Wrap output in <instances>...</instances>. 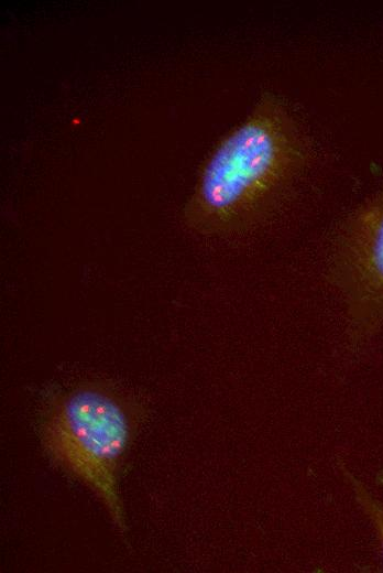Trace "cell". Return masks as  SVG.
I'll return each instance as SVG.
<instances>
[{
  "label": "cell",
  "instance_id": "cell-1",
  "mask_svg": "<svg viewBox=\"0 0 383 573\" xmlns=\"http://www.w3.org/2000/svg\"><path fill=\"white\" fill-rule=\"evenodd\" d=\"M306 136L287 104L264 93L199 169L182 219L207 238H234L265 225L285 204L309 161Z\"/></svg>",
  "mask_w": 383,
  "mask_h": 573
},
{
  "label": "cell",
  "instance_id": "cell-2",
  "mask_svg": "<svg viewBox=\"0 0 383 573\" xmlns=\"http://www.w3.org/2000/svg\"><path fill=\"white\" fill-rule=\"evenodd\" d=\"M139 424L135 402L116 386L85 381L55 394L41 423L48 456L102 501L124 533L119 473Z\"/></svg>",
  "mask_w": 383,
  "mask_h": 573
},
{
  "label": "cell",
  "instance_id": "cell-3",
  "mask_svg": "<svg viewBox=\"0 0 383 573\" xmlns=\"http://www.w3.org/2000/svg\"><path fill=\"white\" fill-rule=\"evenodd\" d=\"M326 279L355 335L383 325V186L335 228L327 248Z\"/></svg>",
  "mask_w": 383,
  "mask_h": 573
},
{
  "label": "cell",
  "instance_id": "cell-4",
  "mask_svg": "<svg viewBox=\"0 0 383 573\" xmlns=\"http://www.w3.org/2000/svg\"><path fill=\"white\" fill-rule=\"evenodd\" d=\"M355 493L357 499L373 521L383 547V507L375 501L363 486L344 468H342Z\"/></svg>",
  "mask_w": 383,
  "mask_h": 573
}]
</instances>
